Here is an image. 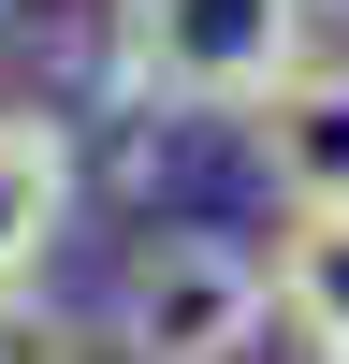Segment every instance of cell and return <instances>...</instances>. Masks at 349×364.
<instances>
[{
    "instance_id": "cell-4",
    "label": "cell",
    "mask_w": 349,
    "mask_h": 364,
    "mask_svg": "<svg viewBox=\"0 0 349 364\" xmlns=\"http://www.w3.org/2000/svg\"><path fill=\"white\" fill-rule=\"evenodd\" d=\"M248 161L277 190V219L291 204H349V44H320L306 73H277L248 102Z\"/></svg>"
},
{
    "instance_id": "cell-1",
    "label": "cell",
    "mask_w": 349,
    "mask_h": 364,
    "mask_svg": "<svg viewBox=\"0 0 349 364\" xmlns=\"http://www.w3.org/2000/svg\"><path fill=\"white\" fill-rule=\"evenodd\" d=\"M87 321H102V364H248L277 336V277L218 219H145Z\"/></svg>"
},
{
    "instance_id": "cell-2",
    "label": "cell",
    "mask_w": 349,
    "mask_h": 364,
    "mask_svg": "<svg viewBox=\"0 0 349 364\" xmlns=\"http://www.w3.org/2000/svg\"><path fill=\"white\" fill-rule=\"evenodd\" d=\"M116 15V58L160 117H248L277 73L320 58V0H102Z\"/></svg>"
},
{
    "instance_id": "cell-6",
    "label": "cell",
    "mask_w": 349,
    "mask_h": 364,
    "mask_svg": "<svg viewBox=\"0 0 349 364\" xmlns=\"http://www.w3.org/2000/svg\"><path fill=\"white\" fill-rule=\"evenodd\" d=\"M0 364H102V321L58 291H0Z\"/></svg>"
},
{
    "instance_id": "cell-3",
    "label": "cell",
    "mask_w": 349,
    "mask_h": 364,
    "mask_svg": "<svg viewBox=\"0 0 349 364\" xmlns=\"http://www.w3.org/2000/svg\"><path fill=\"white\" fill-rule=\"evenodd\" d=\"M87 204V146L58 102H0V291H44L58 233Z\"/></svg>"
},
{
    "instance_id": "cell-8",
    "label": "cell",
    "mask_w": 349,
    "mask_h": 364,
    "mask_svg": "<svg viewBox=\"0 0 349 364\" xmlns=\"http://www.w3.org/2000/svg\"><path fill=\"white\" fill-rule=\"evenodd\" d=\"M320 15H335V29H349V0H320Z\"/></svg>"
},
{
    "instance_id": "cell-5",
    "label": "cell",
    "mask_w": 349,
    "mask_h": 364,
    "mask_svg": "<svg viewBox=\"0 0 349 364\" xmlns=\"http://www.w3.org/2000/svg\"><path fill=\"white\" fill-rule=\"evenodd\" d=\"M262 277H277V336L306 364H349V204H291L277 248H262Z\"/></svg>"
},
{
    "instance_id": "cell-7",
    "label": "cell",
    "mask_w": 349,
    "mask_h": 364,
    "mask_svg": "<svg viewBox=\"0 0 349 364\" xmlns=\"http://www.w3.org/2000/svg\"><path fill=\"white\" fill-rule=\"evenodd\" d=\"M0 44H15V0H0Z\"/></svg>"
}]
</instances>
